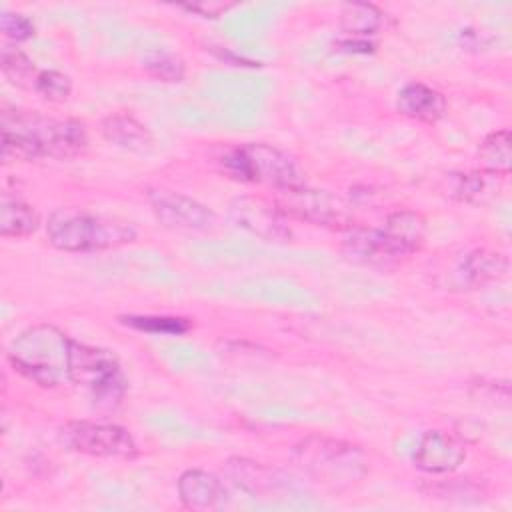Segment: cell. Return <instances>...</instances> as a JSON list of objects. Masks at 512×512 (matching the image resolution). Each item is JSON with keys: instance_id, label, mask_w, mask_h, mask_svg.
Here are the masks:
<instances>
[{"instance_id": "cell-25", "label": "cell", "mask_w": 512, "mask_h": 512, "mask_svg": "<svg viewBox=\"0 0 512 512\" xmlns=\"http://www.w3.org/2000/svg\"><path fill=\"white\" fill-rule=\"evenodd\" d=\"M122 324L152 334H184L190 324L174 316H122Z\"/></svg>"}, {"instance_id": "cell-19", "label": "cell", "mask_w": 512, "mask_h": 512, "mask_svg": "<svg viewBox=\"0 0 512 512\" xmlns=\"http://www.w3.org/2000/svg\"><path fill=\"white\" fill-rule=\"evenodd\" d=\"M40 224L38 212L26 204L24 200L10 196L8 192L2 194L0 200V234L2 236H28L36 232Z\"/></svg>"}, {"instance_id": "cell-20", "label": "cell", "mask_w": 512, "mask_h": 512, "mask_svg": "<svg viewBox=\"0 0 512 512\" xmlns=\"http://www.w3.org/2000/svg\"><path fill=\"white\" fill-rule=\"evenodd\" d=\"M498 178L490 172H466V174H450V194L460 202L480 204L498 194Z\"/></svg>"}, {"instance_id": "cell-2", "label": "cell", "mask_w": 512, "mask_h": 512, "mask_svg": "<svg viewBox=\"0 0 512 512\" xmlns=\"http://www.w3.org/2000/svg\"><path fill=\"white\" fill-rule=\"evenodd\" d=\"M72 340L52 324H34L22 330L8 352L10 364L28 380L54 388L70 382Z\"/></svg>"}, {"instance_id": "cell-12", "label": "cell", "mask_w": 512, "mask_h": 512, "mask_svg": "<svg viewBox=\"0 0 512 512\" xmlns=\"http://www.w3.org/2000/svg\"><path fill=\"white\" fill-rule=\"evenodd\" d=\"M342 252L348 260L370 264V266H388L400 260L398 252L392 248L382 228H362L350 226L342 240Z\"/></svg>"}, {"instance_id": "cell-1", "label": "cell", "mask_w": 512, "mask_h": 512, "mask_svg": "<svg viewBox=\"0 0 512 512\" xmlns=\"http://www.w3.org/2000/svg\"><path fill=\"white\" fill-rule=\"evenodd\" d=\"M88 144L86 128L72 118H48L26 110L2 112V160L74 158Z\"/></svg>"}, {"instance_id": "cell-23", "label": "cell", "mask_w": 512, "mask_h": 512, "mask_svg": "<svg viewBox=\"0 0 512 512\" xmlns=\"http://www.w3.org/2000/svg\"><path fill=\"white\" fill-rule=\"evenodd\" d=\"M0 66L6 80L18 88H32L36 86L38 70L34 62L16 46H4L0 52Z\"/></svg>"}, {"instance_id": "cell-10", "label": "cell", "mask_w": 512, "mask_h": 512, "mask_svg": "<svg viewBox=\"0 0 512 512\" xmlns=\"http://www.w3.org/2000/svg\"><path fill=\"white\" fill-rule=\"evenodd\" d=\"M148 202L160 224L174 230H208L216 216L198 200L166 188L148 190Z\"/></svg>"}, {"instance_id": "cell-4", "label": "cell", "mask_w": 512, "mask_h": 512, "mask_svg": "<svg viewBox=\"0 0 512 512\" xmlns=\"http://www.w3.org/2000/svg\"><path fill=\"white\" fill-rule=\"evenodd\" d=\"M292 460L306 476L334 486L352 484L368 472V458L358 446L326 436L300 440L292 450Z\"/></svg>"}, {"instance_id": "cell-28", "label": "cell", "mask_w": 512, "mask_h": 512, "mask_svg": "<svg viewBox=\"0 0 512 512\" xmlns=\"http://www.w3.org/2000/svg\"><path fill=\"white\" fill-rule=\"evenodd\" d=\"M188 12L206 16V18H216L222 12H226L228 8H232V2H220V0H202V2H192V4H184L182 6Z\"/></svg>"}, {"instance_id": "cell-8", "label": "cell", "mask_w": 512, "mask_h": 512, "mask_svg": "<svg viewBox=\"0 0 512 512\" xmlns=\"http://www.w3.org/2000/svg\"><path fill=\"white\" fill-rule=\"evenodd\" d=\"M276 204L286 216H294L314 226L342 228L348 230L352 226V214L348 206L324 190L308 188L306 184L276 190Z\"/></svg>"}, {"instance_id": "cell-17", "label": "cell", "mask_w": 512, "mask_h": 512, "mask_svg": "<svg viewBox=\"0 0 512 512\" xmlns=\"http://www.w3.org/2000/svg\"><path fill=\"white\" fill-rule=\"evenodd\" d=\"M226 474L232 482L250 494H270L280 488V476L276 470L252 462L246 458H232L226 464Z\"/></svg>"}, {"instance_id": "cell-11", "label": "cell", "mask_w": 512, "mask_h": 512, "mask_svg": "<svg viewBox=\"0 0 512 512\" xmlns=\"http://www.w3.org/2000/svg\"><path fill=\"white\" fill-rule=\"evenodd\" d=\"M412 460L422 472L448 474L466 460V444L450 432L430 430L420 438Z\"/></svg>"}, {"instance_id": "cell-22", "label": "cell", "mask_w": 512, "mask_h": 512, "mask_svg": "<svg viewBox=\"0 0 512 512\" xmlns=\"http://www.w3.org/2000/svg\"><path fill=\"white\" fill-rule=\"evenodd\" d=\"M512 140L508 130H496L488 134L478 146V158L486 172L496 176H508L512 166Z\"/></svg>"}, {"instance_id": "cell-16", "label": "cell", "mask_w": 512, "mask_h": 512, "mask_svg": "<svg viewBox=\"0 0 512 512\" xmlns=\"http://www.w3.org/2000/svg\"><path fill=\"white\" fill-rule=\"evenodd\" d=\"M384 236L400 258L416 252L426 236V220L412 210H396L386 218Z\"/></svg>"}, {"instance_id": "cell-27", "label": "cell", "mask_w": 512, "mask_h": 512, "mask_svg": "<svg viewBox=\"0 0 512 512\" xmlns=\"http://www.w3.org/2000/svg\"><path fill=\"white\" fill-rule=\"evenodd\" d=\"M0 30L6 38H10L14 42H22V40H28L34 34V24L22 14L2 12Z\"/></svg>"}, {"instance_id": "cell-3", "label": "cell", "mask_w": 512, "mask_h": 512, "mask_svg": "<svg viewBox=\"0 0 512 512\" xmlns=\"http://www.w3.org/2000/svg\"><path fill=\"white\" fill-rule=\"evenodd\" d=\"M46 234L64 252H92L128 244L136 238L130 222L92 214L80 208H58L50 214Z\"/></svg>"}, {"instance_id": "cell-24", "label": "cell", "mask_w": 512, "mask_h": 512, "mask_svg": "<svg viewBox=\"0 0 512 512\" xmlns=\"http://www.w3.org/2000/svg\"><path fill=\"white\" fill-rule=\"evenodd\" d=\"M144 70L164 82H180L184 78L186 66L180 56L166 50H150L142 56Z\"/></svg>"}, {"instance_id": "cell-6", "label": "cell", "mask_w": 512, "mask_h": 512, "mask_svg": "<svg viewBox=\"0 0 512 512\" xmlns=\"http://www.w3.org/2000/svg\"><path fill=\"white\" fill-rule=\"evenodd\" d=\"M70 382L90 390L96 410H114L126 392V378L118 358L104 348L70 344Z\"/></svg>"}, {"instance_id": "cell-18", "label": "cell", "mask_w": 512, "mask_h": 512, "mask_svg": "<svg viewBox=\"0 0 512 512\" xmlns=\"http://www.w3.org/2000/svg\"><path fill=\"white\" fill-rule=\"evenodd\" d=\"M102 134L108 142L132 152H148L152 146V136L146 126L126 114L106 116L102 120Z\"/></svg>"}, {"instance_id": "cell-14", "label": "cell", "mask_w": 512, "mask_h": 512, "mask_svg": "<svg viewBox=\"0 0 512 512\" xmlns=\"http://www.w3.org/2000/svg\"><path fill=\"white\" fill-rule=\"evenodd\" d=\"M508 270V260L500 252L478 248L468 252L454 268L452 280L458 288H478L488 282L500 280Z\"/></svg>"}, {"instance_id": "cell-7", "label": "cell", "mask_w": 512, "mask_h": 512, "mask_svg": "<svg viewBox=\"0 0 512 512\" xmlns=\"http://www.w3.org/2000/svg\"><path fill=\"white\" fill-rule=\"evenodd\" d=\"M60 444L78 454L96 458L132 460L136 456V442L130 432L118 424L74 420L58 430Z\"/></svg>"}, {"instance_id": "cell-26", "label": "cell", "mask_w": 512, "mask_h": 512, "mask_svg": "<svg viewBox=\"0 0 512 512\" xmlns=\"http://www.w3.org/2000/svg\"><path fill=\"white\" fill-rule=\"evenodd\" d=\"M34 92L48 102H64L72 92V82L58 70H42L36 78Z\"/></svg>"}, {"instance_id": "cell-13", "label": "cell", "mask_w": 512, "mask_h": 512, "mask_svg": "<svg viewBox=\"0 0 512 512\" xmlns=\"http://www.w3.org/2000/svg\"><path fill=\"white\" fill-rule=\"evenodd\" d=\"M180 502L188 510H218L226 504L224 484L206 470H186L178 478Z\"/></svg>"}, {"instance_id": "cell-5", "label": "cell", "mask_w": 512, "mask_h": 512, "mask_svg": "<svg viewBox=\"0 0 512 512\" xmlns=\"http://www.w3.org/2000/svg\"><path fill=\"white\" fill-rule=\"evenodd\" d=\"M224 172L238 182L268 184L274 190L302 186L304 174L286 152L262 144H242L226 150L220 158Z\"/></svg>"}, {"instance_id": "cell-15", "label": "cell", "mask_w": 512, "mask_h": 512, "mask_svg": "<svg viewBox=\"0 0 512 512\" xmlns=\"http://www.w3.org/2000/svg\"><path fill=\"white\" fill-rule=\"evenodd\" d=\"M396 110L406 118L434 124L446 114V98L422 82H410L398 92Z\"/></svg>"}, {"instance_id": "cell-9", "label": "cell", "mask_w": 512, "mask_h": 512, "mask_svg": "<svg viewBox=\"0 0 512 512\" xmlns=\"http://www.w3.org/2000/svg\"><path fill=\"white\" fill-rule=\"evenodd\" d=\"M230 222L262 240L286 242L292 232L286 214L276 202L260 196H238L228 206Z\"/></svg>"}, {"instance_id": "cell-21", "label": "cell", "mask_w": 512, "mask_h": 512, "mask_svg": "<svg viewBox=\"0 0 512 512\" xmlns=\"http://www.w3.org/2000/svg\"><path fill=\"white\" fill-rule=\"evenodd\" d=\"M382 12L368 2H346L340 8V28L354 38H366L380 30Z\"/></svg>"}]
</instances>
